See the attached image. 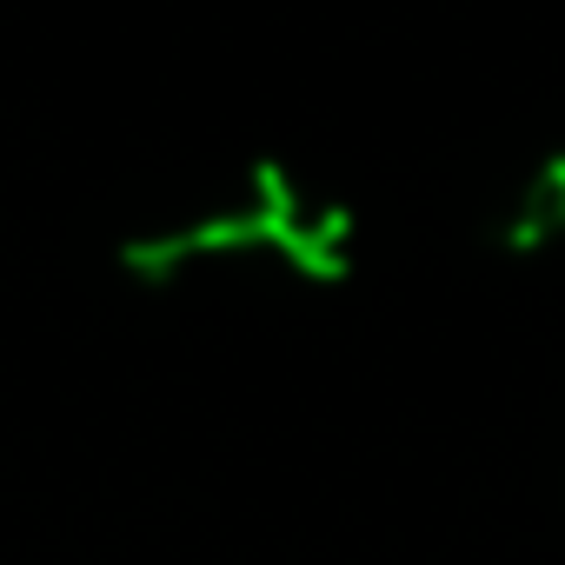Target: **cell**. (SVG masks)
Masks as SVG:
<instances>
[{"label":"cell","mask_w":565,"mask_h":565,"mask_svg":"<svg viewBox=\"0 0 565 565\" xmlns=\"http://www.w3.org/2000/svg\"><path fill=\"white\" fill-rule=\"evenodd\" d=\"M120 259L140 279H180V273L233 266V259H273L300 279H340L353 259V213L340 193L300 180L294 167L259 160L233 186H220L206 206L140 226L120 246Z\"/></svg>","instance_id":"cell-1"},{"label":"cell","mask_w":565,"mask_h":565,"mask_svg":"<svg viewBox=\"0 0 565 565\" xmlns=\"http://www.w3.org/2000/svg\"><path fill=\"white\" fill-rule=\"evenodd\" d=\"M499 239L512 253H545L565 239V147L532 160V173L512 186V200L499 213Z\"/></svg>","instance_id":"cell-2"}]
</instances>
